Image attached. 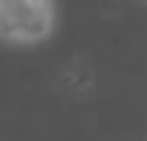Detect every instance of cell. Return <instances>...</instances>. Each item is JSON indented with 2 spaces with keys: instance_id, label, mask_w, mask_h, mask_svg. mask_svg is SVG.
<instances>
[{
  "instance_id": "1",
  "label": "cell",
  "mask_w": 147,
  "mask_h": 141,
  "mask_svg": "<svg viewBox=\"0 0 147 141\" xmlns=\"http://www.w3.org/2000/svg\"><path fill=\"white\" fill-rule=\"evenodd\" d=\"M54 28V0H0V37L37 42Z\"/></svg>"
}]
</instances>
